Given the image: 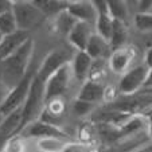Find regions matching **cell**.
<instances>
[{"mask_svg":"<svg viewBox=\"0 0 152 152\" xmlns=\"http://www.w3.org/2000/svg\"><path fill=\"white\" fill-rule=\"evenodd\" d=\"M32 53H34V40L30 38L12 55L0 61V78L10 89L15 88L27 74Z\"/></svg>","mask_w":152,"mask_h":152,"instance_id":"1","label":"cell"},{"mask_svg":"<svg viewBox=\"0 0 152 152\" xmlns=\"http://www.w3.org/2000/svg\"><path fill=\"white\" fill-rule=\"evenodd\" d=\"M45 108H46V102H45V82L40 81L37 75H34L31 86H30V90H28V94H27V98L24 101L23 106H22V125H20V132L28 124L39 120Z\"/></svg>","mask_w":152,"mask_h":152,"instance_id":"2","label":"cell"},{"mask_svg":"<svg viewBox=\"0 0 152 152\" xmlns=\"http://www.w3.org/2000/svg\"><path fill=\"white\" fill-rule=\"evenodd\" d=\"M12 12L16 19L18 30L27 32L37 27L45 18V15L34 6L32 1H23V0L12 1Z\"/></svg>","mask_w":152,"mask_h":152,"instance_id":"3","label":"cell"},{"mask_svg":"<svg viewBox=\"0 0 152 152\" xmlns=\"http://www.w3.org/2000/svg\"><path fill=\"white\" fill-rule=\"evenodd\" d=\"M34 75H35V73L27 72V74L24 75L23 80L20 81L15 88H12V89L10 90L7 98L4 100V102L1 104V106H0V113H1L4 117L8 116L10 113L20 109V108L23 106L24 101H26V98H27V94H28V90H30V86H31Z\"/></svg>","mask_w":152,"mask_h":152,"instance_id":"4","label":"cell"},{"mask_svg":"<svg viewBox=\"0 0 152 152\" xmlns=\"http://www.w3.org/2000/svg\"><path fill=\"white\" fill-rule=\"evenodd\" d=\"M72 78L73 73L70 63H67V65L61 67L59 70H57L45 82V102L47 104L50 101L55 100V98H61V96L69 89Z\"/></svg>","mask_w":152,"mask_h":152,"instance_id":"5","label":"cell"},{"mask_svg":"<svg viewBox=\"0 0 152 152\" xmlns=\"http://www.w3.org/2000/svg\"><path fill=\"white\" fill-rule=\"evenodd\" d=\"M147 74H148V67L144 63L131 67L128 72L121 75L118 82V92L121 94H135L141 88H144Z\"/></svg>","mask_w":152,"mask_h":152,"instance_id":"6","label":"cell"},{"mask_svg":"<svg viewBox=\"0 0 152 152\" xmlns=\"http://www.w3.org/2000/svg\"><path fill=\"white\" fill-rule=\"evenodd\" d=\"M20 135L26 136V137H35V139H46V137H58V139H65V140H70V137L66 135V132H63L62 129L57 125L45 123L42 120H37L34 123L28 124L26 128L20 132Z\"/></svg>","mask_w":152,"mask_h":152,"instance_id":"7","label":"cell"},{"mask_svg":"<svg viewBox=\"0 0 152 152\" xmlns=\"http://www.w3.org/2000/svg\"><path fill=\"white\" fill-rule=\"evenodd\" d=\"M136 49L132 46H125L118 50H113L108 57V69L112 73L123 75L131 69L132 61L135 58Z\"/></svg>","mask_w":152,"mask_h":152,"instance_id":"8","label":"cell"},{"mask_svg":"<svg viewBox=\"0 0 152 152\" xmlns=\"http://www.w3.org/2000/svg\"><path fill=\"white\" fill-rule=\"evenodd\" d=\"M67 63H70V62H69V59H67L66 54L62 51H58V50H54V51L49 53V54L45 57L42 65H40V67L38 69V72L35 73V75H37L40 81L46 82L57 70H59L61 67L67 65Z\"/></svg>","mask_w":152,"mask_h":152,"instance_id":"9","label":"cell"},{"mask_svg":"<svg viewBox=\"0 0 152 152\" xmlns=\"http://www.w3.org/2000/svg\"><path fill=\"white\" fill-rule=\"evenodd\" d=\"M66 11L74 18L77 22H83L94 26L97 19V10L93 1L88 0H78V1H69Z\"/></svg>","mask_w":152,"mask_h":152,"instance_id":"10","label":"cell"},{"mask_svg":"<svg viewBox=\"0 0 152 152\" xmlns=\"http://www.w3.org/2000/svg\"><path fill=\"white\" fill-rule=\"evenodd\" d=\"M94 34V26L83 22H77L73 30L67 35V40L77 51H85L90 37Z\"/></svg>","mask_w":152,"mask_h":152,"instance_id":"11","label":"cell"},{"mask_svg":"<svg viewBox=\"0 0 152 152\" xmlns=\"http://www.w3.org/2000/svg\"><path fill=\"white\" fill-rule=\"evenodd\" d=\"M28 39L30 34L27 31H22V30H18L14 34L3 37L1 42H0V61H3L6 58H8L10 55H12Z\"/></svg>","mask_w":152,"mask_h":152,"instance_id":"12","label":"cell"},{"mask_svg":"<svg viewBox=\"0 0 152 152\" xmlns=\"http://www.w3.org/2000/svg\"><path fill=\"white\" fill-rule=\"evenodd\" d=\"M104 98H105V88L100 82H96V81H92V80H86L83 82L82 88L80 89L77 96L78 101L90 104V105H93L96 102H100Z\"/></svg>","mask_w":152,"mask_h":152,"instance_id":"13","label":"cell"},{"mask_svg":"<svg viewBox=\"0 0 152 152\" xmlns=\"http://www.w3.org/2000/svg\"><path fill=\"white\" fill-rule=\"evenodd\" d=\"M93 59L86 54V51H77L73 57V61L70 62L72 66V73L73 77H75L78 81L89 80V74L92 70Z\"/></svg>","mask_w":152,"mask_h":152,"instance_id":"14","label":"cell"},{"mask_svg":"<svg viewBox=\"0 0 152 152\" xmlns=\"http://www.w3.org/2000/svg\"><path fill=\"white\" fill-rule=\"evenodd\" d=\"M109 50H110L109 42L94 32L90 37L89 42H88V46H86L85 51H86V54L94 61V59H102L109 53Z\"/></svg>","mask_w":152,"mask_h":152,"instance_id":"15","label":"cell"},{"mask_svg":"<svg viewBox=\"0 0 152 152\" xmlns=\"http://www.w3.org/2000/svg\"><path fill=\"white\" fill-rule=\"evenodd\" d=\"M128 38V30H126V24L120 20L113 19V27H112V34H110L109 45L110 49L118 50L121 47H125V42Z\"/></svg>","mask_w":152,"mask_h":152,"instance_id":"16","label":"cell"},{"mask_svg":"<svg viewBox=\"0 0 152 152\" xmlns=\"http://www.w3.org/2000/svg\"><path fill=\"white\" fill-rule=\"evenodd\" d=\"M72 143L70 140L58 137L39 139L37 141V148L39 152H65V149Z\"/></svg>","mask_w":152,"mask_h":152,"instance_id":"17","label":"cell"},{"mask_svg":"<svg viewBox=\"0 0 152 152\" xmlns=\"http://www.w3.org/2000/svg\"><path fill=\"white\" fill-rule=\"evenodd\" d=\"M34 6L42 12L45 16H55L59 12L65 11L67 8V3L69 1H57V0H34L32 1Z\"/></svg>","mask_w":152,"mask_h":152,"instance_id":"18","label":"cell"},{"mask_svg":"<svg viewBox=\"0 0 152 152\" xmlns=\"http://www.w3.org/2000/svg\"><path fill=\"white\" fill-rule=\"evenodd\" d=\"M75 24H77V20H75L66 10L54 16V27L58 34H62V35H66L67 37L69 32L72 31Z\"/></svg>","mask_w":152,"mask_h":152,"instance_id":"19","label":"cell"},{"mask_svg":"<svg viewBox=\"0 0 152 152\" xmlns=\"http://www.w3.org/2000/svg\"><path fill=\"white\" fill-rule=\"evenodd\" d=\"M108 3V10H109L110 16L115 20H120V22H126L128 18V6L126 1L123 0H106Z\"/></svg>","mask_w":152,"mask_h":152,"instance_id":"20","label":"cell"},{"mask_svg":"<svg viewBox=\"0 0 152 152\" xmlns=\"http://www.w3.org/2000/svg\"><path fill=\"white\" fill-rule=\"evenodd\" d=\"M15 31H18V24L12 10L3 15H0V32H1V35L6 37V35L14 34Z\"/></svg>","mask_w":152,"mask_h":152,"instance_id":"21","label":"cell"},{"mask_svg":"<svg viewBox=\"0 0 152 152\" xmlns=\"http://www.w3.org/2000/svg\"><path fill=\"white\" fill-rule=\"evenodd\" d=\"M133 24L141 32L152 31V12L148 14H136L133 16Z\"/></svg>","mask_w":152,"mask_h":152,"instance_id":"22","label":"cell"},{"mask_svg":"<svg viewBox=\"0 0 152 152\" xmlns=\"http://www.w3.org/2000/svg\"><path fill=\"white\" fill-rule=\"evenodd\" d=\"M3 152H26V144L23 137L16 135L7 140L3 145Z\"/></svg>","mask_w":152,"mask_h":152,"instance_id":"23","label":"cell"},{"mask_svg":"<svg viewBox=\"0 0 152 152\" xmlns=\"http://www.w3.org/2000/svg\"><path fill=\"white\" fill-rule=\"evenodd\" d=\"M90 108H92L90 104L82 102V101H78V100H75V102H74V112L77 113V115H80V116L88 113L90 110Z\"/></svg>","mask_w":152,"mask_h":152,"instance_id":"24","label":"cell"},{"mask_svg":"<svg viewBox=\"0 0 152 152\" xmlns=\"http://www.w3.org/2000/svg\"><path fill=\"white\" fill-rule=\"evenodd\" d=\"M139 6H137V10H139V14H148V12H152V0H141L139 1Z\"/></svg>","mask_w":152,"mask_h":152,"instance_id":"25","label":"cell"},{"mask_svg":"<svg viewBox=\"0 0 152 152\" xmlns=\"http://www.w3.org/2000/svg\"><path fill=\"white\" fill-rule=\"evenodd\" d=\"M65 152H89V148L83 144H74L70 143L69 147L65 149Z\"/></svg>","mask_w":152,"mask_h":152,"instance_id":"26","label":"cell"},{"mask_svg":"<svg viewBox=\"0 0 152 152\" xmlns=\"http://www.w3.org/2000/svg\"><path fill=\"white\" fill-rule=\"evenodd\" d=\"M10 88L4 83V81L0 78V106H1V104L4 102V100L7 98V96H8V93H10Z\"/></svg>","mask_w":152,"mask_h":152,"instance_id":"27","label":"cell"},{"mask_svg":"<svg viewBox=\"0 0 152 152\" xmlns=\"http://www.w3.org/2000/svg\"><path fill=\"white\" fill-rule=\"evenodd\" d=\"M12 10V1L10 0H0V15L6 14V12Z\"/></svg>","mask_w":152,"mask_h":152,"instance_id":"28","label":"cell"},{"mask_svg":"<svg viewBox=\"0 0 152 152\" xmlns=\"http://www.w3.org/2000/svg\"><path fill=\"white\" fill-rule=\"evenodd\" d=\"M144 65L149 69H152V47H149L144 54Z\"/></svg>","mask_w":152,"mask_h":152,"instance_id":"29","label":"cell"},{"mask_svg":"<svg viewBox=\"0 0 152 152\" xmlns=\"http://www.w3.org/2000/svg\"><path fill=\"white\" fill-rule=\"evenodd\" d=\"M143 89H152V69L148 70V74H147V78H145V82H144Z\"/></svg>","mask_w":152,"mask_h":152,"instance_id":"30","label":"cell"},{"mask_svg":"<svg viewBox=\"0 0 152 152\" xmlns=\"http://www.w3.org/2000/svg\"><path fill=\"white\" fill-rule=\"evenodd\" d=\"M1 39H3V35H1V32H0V42H1Z\"/></svg>","mask_w":152,"mask_h":152,"instance_id":"31","label":"cell"}]
</instances>
